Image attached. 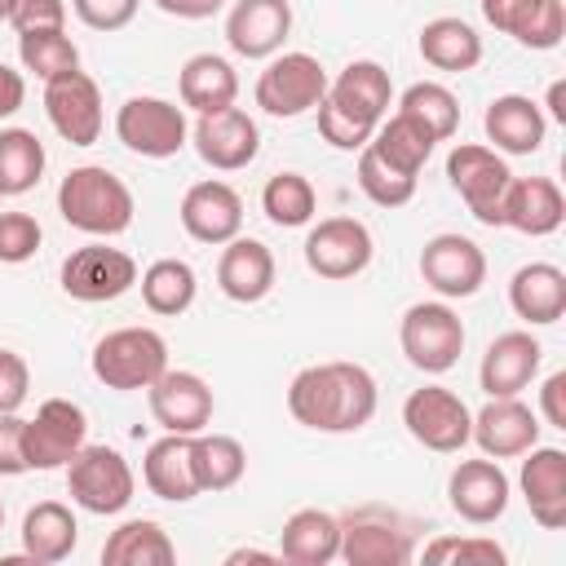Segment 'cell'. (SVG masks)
<instances>
[{
  "mask_svg": "<svg viewBox=\"0 0 566 566\" xmlns=\"http://www.w3.org/2000/svg\"><path fill=\"white\" fill-rule=\"evenodd\" d=\"M287 411L314 433H354L376 416V380L363 363H314L292 376Z\"/></svg>",
  "mask_w": 566,
  "mask_h": 566,
  "instance_id": "obj_1",
  "label": "cell"
},
{
  "mask_svg": "<svg viewBox=\"0 0 566 566\" xmlns=\"http://www.w3.org/2000/svg\"><path fill=\"white\" fill-rule=\"evenodd\" d=\"M57 212L66 226L97 234V239H111V234H124L133 226L137 203H133V190L111 168L80 164L57 186Z\"/></svg>",
  "mask_w": 566,
  "mask_h": 566,
  "instance_id": "obj_2",
  "label": "cell"
},
{
  "mask_svg": "<svg viewBox=\"0 0 566 566\" xmlns=\"http://www.w3.org/2000/svg\"><path fill=\"white\" fill-rule=\"evenodd\" d=\"M168 371V340L155 327H115L93 345V376L106 389H150Z\"/></svg>",
  "mask_w": 566,
  "mask_h": 566,
  "instance_id": "obj_3",
  "label": "cell"
},
{
  "mask_svg": "<svg viewBox=\"0 0 566 566\" xmlns=\"http://www.w3.org/2000/svg\"><path fill=\"white\" fill-rule=\"evenodd\" d=\"M398 345L416 371L442 376L464 354V323L447 301H416L398 323Z\"/></svg>",
  "mask_w": 566,
  "mask_h": 566,
  "instance_id": "obj_4",
  "label": "cell"
},
{
  "mask_svg": "<svg viewBox=\"0 0 566 566\" xmlns=\"http://www.w3.org/2000/svg\"><path fill=\"white\" fill-rule=\"evenodd\" d=\"M66 491L71 500L84 509V513H124L133 491H137V478L128 469V460L115 451V447H80L66 464Z\"/></svg>",
  "mask_w": 566,
  "mask_h": 566,
  "instance_id": "obj_5",
  "label": "cell"
},
{
  "mask_svg": "<svg viewBox=\"0 0 566 566\" xmlns=\"http://www.w3.org/2000/svg\"><path fill=\"white\" fill-rule=\"evenodd\" d=\"M327 71L314 53H274L256 75V106L279 119H296L327 97Z\"/></svg>",
  "mask_w": 566,
  "mask_h": 566,
  "instance_id": "obj_6",
  "label": "cell"
},
{
  "mask_svg": "<svg viewBox=\"0 0 566 566\" xmlns=\"http://www.w3.org/2000/svg\"><path fill=\"white\" fill-rule=\"evenodd\" d=\"M447 177L482 226H504V190H509L513 172L491 146H478V142L451 146Z\"/></svg>",
  "mask_w": 566,
  "mask_h": 566,
  "instance_id": "obj_7",
  "label": "cell"
},
{
  "mask_svg": "<svg viewBox=\"0 0 566 566\" xmlns=\"http://www.w3.org/2000/svg\"><path fill=\"white\" fill-rule=\"evenodd\" d=\"M115 137L142 155V159H172L186 137H190V124L181 115L177 102H164V97H128L119 111H115Z\"/></svg>",
  "mask_w": 566,
  "mask_h": 566,
  "instance_id": "obj_8",
  "label": "cell"
},
{
  "mask_svg": "<svg viewBox=\"0 0 566 566\" xmlns=\"http://www.w3.org/2000/svg\"><path fill=\"white\" fill-rule=\"evenodd\" d=\"M402 424L407 433L438 451V455H455L464 442H469V424H473V411L464 407L460 394L442 389V385H424V389H411L407 402H402Z\"/></svg>",
  "mask_w": 566,
  "mask_h": 566,
  "instance_id": "obj_9",
  "label": "cell"
},
{
  "mask_svg": "<svg viewBox=\"0 0 566 566\" xmlns=\"http://www.w3.org/2000/svg\"><path fill=\"white\" fill-rule=\"evenodd\" d=\"M88 420L71 398H44L31 420H22V451L27 469H62L84 447Z\"/></svg>",
  "mask_w": 566,
  "mask_h": 566,
  "instance_id": "obj_10",
  "label": "cell"
},
{
  "mask_svg": "<svg viewBox=\"0 0 566 566\" xmlns=\"http://www.w3.org/2000/svg\"><path fill=\"white\" fill-rule=\"evenodd\" d=\"M133 283H137V261L119 248H106V243L75 248L62 261V292L71 301H84V305L119 301Z\"/></svg>",
  "mask_w": 566,
  "mask_h": 566,
  "instance_id": "obj_11",
  "label": "cell"
},
{
  "mask_svg": "<svg viewBox=\"0 0 566 566\" xmlns=\"http://www.w3.org/2000/svg\"><path fill=\"white\" fill-rule=\"evenodd\" d=\"M371 230L358 217H327L305 234V265L327 283L363 274L371 265Z\"/></svg>",
  "mask_w": 566,
  "mask_h": 566,
  "instance_id": "obj_12",
  "label": "cell"
},
{
  "mask_svg": "<svg viewBox=\"0 0 566 566\" xmlns=\"http://www.w3.org/2000/svg\"><path fill=\"white\" fill-rule=\"evenodd\" d=\"M416 553V535L398 526L394 513L363 509L340 522V553L349 566H407Z\"/></svg>",
  "mask_w": 566,
  "mask_h": 566,
  "instance_id": "obj_13",
  "label": "cell"
},
{
  "mask_svg": "<svg viewBox=\"0 0 566 566\" xmlns=\"http://www.w3.org/2000/svg\"><path fill=\"white\" fill-rule=\"evenodd\" d=\"M44 115L57 128L62 142L71 146H93L102 137V88L84 71H66L44 84Z\"/></svg>",
  "mask_w": 566,
  "mask_h": 566,
  "instance_id": "obj_14",
  "label": "cell"
},
{
  "mask_svg": "<svg viewBox=\"0 0 566 566\" xmlns=\"http://www.w3.org/2000/svg\"><path fill=\"white\" fill-rule=\"evenodd\" d=\"M420 279L438 296L464 301L486 283V256L469 234H433L420 248Z\"/></svg>",
  "mask_w": 566,
  "mask_h": 566,
  "instance_id": "obj_15",
  "label": "cell"
},
{
  "mask_svg": "<svg viewBox=\"0 0 566 566\" xmlns=\"http://www.w3.org/2000/svg\"><path fill=\"white\" fill-rule=\"evenodd\" d=\"M190 137H195L199 159H203L208 168H217V172H239V168H248V164L256 159V150H261V128H256V119H252L248 111H239V106H221V111L199 115Z\"/></svg>",
  "mask_w": 566,
  "mask_h": 566,
  "instance_id": "obj_16",
  "label": "cell"
},
{
  "mask_svg": "<svg viewBox=\"0 0 566 566\" xmlns=\"http://www.w3.org/2000/svg\"><path fill=\"white\" fill-rule=\"evenodd\" d=\"M447 500H451L455 517H464L469 526H491L509 509V473L491 455L486 460H460L447 478Z\"/></svg>",
  "mask_w": 566,
  "mask_h": 566,
  "instance_id": "obj_17",
  "label": "cell"
},
{
  "mask_svg": "<svg viewBox=\"0 0 566 566\" xmlns=\"http://www.w3.org/2000/svg\"><path fill=\"white\" fill-rule=\"evenodd\" d=\"M181 230L195 239V243H230L239 230H243V199L234 195V186L226 181H195L186 195H181Z\"/></svg>",
  "mask_w": 566,
  "mask_h": 566,
  "instance_id": "obj_18",
  "label": "cell"
},
{
  "mask_svg": "<svg viewBox=\"0 0 566 566\" xmlns=\"http://www.w3.org/2000/svg\"><path fill=\"white\" fill-rule=\"evenodd\" d=\"M150 416L164 433H199L212 420V389L203 376L195 371H164L150 389H146Z\"/></svg>",
  "mask_w": 566,
  "mask_h": 566,
  "instance_id": "obj_19",
  "label": "cell"
},
{
  "mask_svg": "<svg viewBox=\"0 0 566 566\" xmlns=\"http://www.w3.org/2000/svg\"><path fill=\"white\" fill-rule=\"evenodd\" d=\"M469 442H478L491 460H513L539 442V420L522 398H486L469 424Z\"/></svg>",
  "mask_w": 566,
  "mask_h": 566,
  "instance_id": "obj_20",
  "label": "cell"
},
{
  "mask_svg": "<svg viewBox=\"0 0 566 566\" xmlns=\"http://www.w3.org/2000/svg\"><path fill=\"white\" fill-rule=\"evenodd\" d=\"M539 358H544V345L531 332H500L486 345L482 367H478L486 398H517L539 376Z\"/></svg>",
  "mask_w": 566,
  "mask_h": 566,
  "instance_id": "obj_21",
  "label": "cell"
},
{
  "mask_svg": "<svg viewBox=\"0 0 566 566\" xmlns=\"http://www.w3.org/2000/svg\"><path fill=\"white\" fill-rule=\"evenodd\" d=\"M287 35H292L287 0H234L226 18V44L239 57H274Z\"/></svg>",
  "mask_w": 566,
  "mask_h": 566,
  "instance_id": "obj_22",
  "label": "cell"
},
{
  "mask_svg": "<svg viewBox=\"0 0 566 566\" xmlns=\"http://www.w3.org/2000/svg\"><path fill=\"white\" fill-rule=\"evenodd\" d=\"M522 500L531 509V517L544 531H562L566 526V451L562 447H531L522 460Z\"/></svg>",
  "mask_w": 566,
  "mask_h": 566,
  "instance_id": "obj_23",
  "label": "cell"
},
{
  "mask_svg": "<svg viewBox=\"0 0 566 566\" xmlns=\"http://www.w3.org/2000/svg\"><path fill=\"white\" fill-rule=\"evenodd\" d=\"M482 18L526 49H557L566 35L562 0H482Z\"/></svg>",
  "mask_w": 566,
  "mask_h": 566,
  "instance_id": "obj_24",
  "label": "cell"
},
{
  "mask_svg": "<svg viewBox=\"0 0 566 566\" xmlns=\"http://www.w3.org/2000/svg\"><path fill=\"white\" fill-rule=\"evenodd\" d=\"M217 287L239 301V305H256L261 296H270L274 287V252L261 239L234 234L230 243H221V261H217Z\"/></svg>",
  "mask_w": 566,
  "mask_h": 566,
  "instance_id": "obj_25",
  "label": "cell"
},
{
  "mask_svg": "<svg viewBox=\"0 0 566 566\" xmlns=\"http://www.w3.org/2000/svg\"><path fill=\"white\" fill-rule=\"evenodd\" d=\"M482 128H486V142H495V150L535 155L544 146L548 119H544L539 102H531L522 93H504V97H491V106L482 115Z\"/></svg>",
  "mask_w": 566,
  "mask_h": 566,
  "instance_id": "obj_26",
  "label": "cell"
},
{
  "mask_svg": "<svg viewBox=\"0 0 566 566\" xmlns=\"http://www.w3.org/2000/svg\"><path fill=\"white\" fill-rule=\"evenodd\" d=\"M566 221V199L553 177H513L504 190V226L544 239Z\"/></svg>",
  "mask_w": 566,
  "mask_h": 566,
  "instance_id": "obj_27",
  "label": "cell"
},
{
  "mask_svg": "<svg viewBox=\"0 0 566 566\" xmlns=\"http://www.w3.org/2000/svg\"><path fill=\"white\" fill-rule=\"evenodd\" d=\"M327 97H332L345 115H354L358 124L376 128V124L385 119L389 102H394V84H389V71H385L380 62L358 57V62H349V66L327 84Z\"/></svg>",
  "mask_w": 566,
  "mask_h": 566,
  "instance_id": "obj_28",
  "label": "cell"
},
{
  "mask_svg": "<svg viewBox=\"0 0 566 566\" xmlns=\"http://www.w3.org/2000/svg\"><path fill=\"white\" fill-rule=\"evenodd\" d=\"M142 482L150 495H159L168 504L195 500L199 482H195V464H190V433H164L159 442H150L146 460H142Z\"/></svg>",
  "mask_w": 566,
  "mask_h": 566,
  "instance_id": "obj_29",
  "label": "cell"
},
{
  "mask_svg": "<svg viewBox=\"0 0 566 566\" xmlns=\"http://www.w3.org/2000/svg\"><path fill=\"white\" fill-rule=\"evenodd\" d=\"M509 305L517 318L544 327L566 314V274L553 261H531L509 279Z\"/></svg>",
  "mask_w": 566,
  "mask_h": 566,
  "instance_id": "obj_30",
  "label": "cell"
},
{
  "mask_svg": "<svg viewBox=\"0 0 566 566\" xmlns=\"http://www.w3.org/2000/svg\"><path fill=\"white\" fill-rule=\"evenodd\" d=\"M80 544V526H75V513L57 500H40L35 509H27L22 517V557L40 562V566H53V562H66Z\"/></svg>",
  "mask_w": 566,
  "mask_h": 566,
  "instance_id": "obj_31",
  "label": "cell"
},
{
  "mask_svg": "<svg viewBox=\"0 0 566 566\" xmlns=\"http://www.w3.org/2000/svg\"><path fill=\"white\" fill-rule=\"evenodd\" d=\"M340 553V522L323 509H296L279 531V557L292 566H327Z\"/></svg>",
  "mask_w": 566,
  "mask_h": 566,
  "instance_id": "obj_32",
  "label": "cell"
},
{
  "mask_svg": "<svg viewBox=\"0 0 566 566\" xmlns=\"http://www.w3.org/2000/svg\"><path fill=\"white\" fill-rule=\"evenodd\" d=\"M177 93H181V106H190L195 115H208V111H221V106H234L239 97V75L226 57L217 53H195L186 57L181 75H177Z\"/></svg>",
  "mask_w": 566,
  "mask_h": 566,
  "instance_id": "obj_33",
  "label": "cell"
},
{
  "mask_svg": "<svg viewBox=\"0 0 566 566\" xmlns=\"http://www.w3.org/2000/svg\"><path fill=\"white\" fill-rule=\"evenodd\" d=\"M102 562L106 566H172L177 548L168 539V531L150 517H128L119 522L106 544H102Z\"/></svg>",
  "mask_w": 566,
  "mask_h": 566,
  "instance_id": "obj_34",
  "label": "cell"
},
{
  "mask_svg": "<svg viewBox=\"0 0 566 566\" xmlns=\"http://www.w3.org/2000/svg\"><path fill=\"white\" fill-rule=\"evenodd\" d=\"M420 57L438 71H473L482 62V35L464 18H433L420 27Z\"/></svg>",
  "mask_w": 566,
  "mask_h": 566,
  "instance_id": "obj_35",
  "label": "cell"
},
{
  "mask_svg": "<svg viewBox=\"0 0 566 566\" xmlns=\"http://www.w3.org/2000/svg\"><path fill=\"white\" fill-rule=\"evenodd\" d=\"M190 464H195L199 491H230L248 469V451L230 433H203L199 429V433H190Z\"/></svg>",
  "mask_w": 566,
  "mask_h": 566,
  "instance_id": "obj_36",
  "label": "cell"
},
{
  "mask_svg": "<svg viewBox=\"0 0 566 566\" xmlns=\"http://www.w3.org/2000/svg\"><path fill=\"white\" fill-rule=\"evenodd\" d=\"M195 292H199L195 270L186 261H177V256H159L155 265L142 270V301H146L150 314L177 318V314H186L195 305Z\"/></svg>",
  "mask_w": 566,
  "mask_h": 566,
  "instance_id": "obj_37",
  "label": "cell"
},
{
  "mask_svg": "<svg viewBox=\"0 0 566 566\" xmlns=\"http://www.w3.org/2000/svg\"><path fill=\"white\" fill-rule=\"evenodd\" d=\"M385 164H394L398 172H411V177H420V168H424V159L433 155V137L416 124V119H407L402 111L398 115H389V119H380L376 124V133H371V142H367Z\"/></svg>",
  "mask_w": 566,
  "mask_h": 566,
  "instance_id": "obj_38",
  "label": "cell"
},
{
  "mask_svg": "<svg viewBox=\"0 0 566 566\" xmlns=\"http://www.w3.org/2000/svg\"><path fill=\"white\" fill-rule=\"evenodd\" d=\"M44 177V146L31 128H0V195H27Z\"/></svg>",
  "mask_w": 566,
  "mask_h": 566,
  "instance_id": "obj_39",
  "label": "cell"
},
{
  "mask_svg": "<svg viewBox=\"0 0 566 566\" xmlns=\"http://www.w3.org/2000/svg\"><path fill=\"white\" fill-rule=\"evenodd\" d=\"M398 111H402L407 119H416L433 142H447V137L460 128V102H455V93H451L447 84H438V80L411 84V88L398 97Z\"/></svg>",
  "mask_w": 566,
  "mask_h": 566,
  "instance_id": "obj_40",
  "label": "cell"
},
{
  "mask_svg": "<svg viewBox=\"0 0 566 566\" xmlns=\"http://www.w3.org/2000/svg\"><path fill=\"white\" fill-rule=\"evenodd\" d=\"M314 208H318V195H314L310 177H301V172H274L261 190V212L283 230L305 226L314 217Z\"/></svg>",
  "mask_w": 566,
  "mask_h": 566,
  "instance_id": "obj_41",
  "label": "cell"
},
{
  "mask_svg": "<svg viewBox=\"0 0 566 566\" xmlns=\"http://www.w3.org/2000/svg\"><path fill=\"white\" fill-rule=\"evenodd\" d=\"M18 57L44 84L66 75V71H80V49L71 44L66 31H27V35H18Z\"/></svg>",
  "mask_w": 566,
  "mask_h": 566,
  "instance_id": "obj_42",
  "label": "cell"
},
{
  "mask_svg": "<svg viewBox=\"0 0 566 566\" xmlns=\"http://www.w3.org/2000/svg\"><path fill=\"white\" fill-rule=\"evenodd\" d=\"M358 190L376 203V208H402L411 203L416 195V177L411 172H398L394 164H385L371 146L358 150Z\"/></svg>",
  "mask_w": 566,
  "mask_h": 566,
  "instance_id": "obj_43",
  "label": "cell"
},
{
  "mask_svg": "<svg viewBox=\"0 0 566 566\" xmlns=\"http://www.w3.org/2000/svg\"><path fill=\"white\" fill-rule=\"evenodd\" d=\"M424 562H469V566H504L509 553L486 535H442L424 544Z\"/></svg>",
  "mask_w": 566,
  "mask_h": 566,
  "instance_id": "obj_44",
  "label": "cell"
},
{
  "mask_svg": "<svg viewBox=\"0 0 566 566\" xmlns=\"http://www.w3.org/2000/svg\"><path fill=\"white\" fill-rule=\"evenodd\" d=\"M40 221L31 212H0V261L4 265H22L40 252Z\"/></svg>",
  "mask_w": 566,
  "mask_h": 566,
  "instance_id": "obj_45",
  "label": "cell"
},
{
  "mask_svg": "<svg viewBox=\"0 0 566 566\" xmlns=\"http://www.w3.org/2000/svg\"><path fill=\"white\" fill-rule=\"evenodd\" d=\"M314 111H318V133H323V142L336 146V150H363V146L371 142V133H376V128L358 124L354 115H345L332 97H323Z\"/></svg>",
  "mask_w": 566,
  "mask_h": 566,
  "instance_id": "obj_46",
  "label": "cell"
},
{
  "mask_svg": "<svg viewBox=\"0 0 566 566\" xmlns=\"http://www.w3.org/2000/svg\"><path fill=\"white\" fill-rule=\"evenodd\" d=\"M137 4L142 0H71L75 18L84 27H93V31H119V27H128L137 18Z\"/></svg>",
  "mask_w": 566,
  "mask_h": 566,
  "instance_id": "obj_47",
  "label": "cell"
},
{
  "mask_svg": "<svg viewBox=\"0 0 566 566\" xmlns=\"http://www.w3.org/2000/svg\"><path fill=\"white\" fill-rule=\"evenodd\" d=\"M9 22H13L18 35H27V31H62L66 27V0H18Z\"/></svg>",
  "mask_w": 566,
  "mask_h": 566,
  "instance_id": "obj_48",
  "label": "cell"
},
{
  "mask_svg": "<svg viewBox=\"0 0 566 566\" xmlns=\"http://www.w3.org/2000/svg\"><path fill=\"white\" fill-rule=\"evenodd\" d=\"M27 389H31V367L22 354L13 349H0V416L4 411H18L27 402Z\"/></svg>",
  "mask_w": 566,
  "mask_h": 566,
  "instance_id": "obj_49",
  "label": "cell"
},
{
  "mask_svg": "<svg viewBox=\"0 0 566 566\" xmlns=\"http://www.w3.org/2000/svg\"><path fill=\"white\" fill-rule=\"evenodd\" d=\"M27 473V451H22V416L4 411L0 416V478Z\"/></svg>",
  "mask_w": 566,
  "mask_h": 566,
  "instance_id": "obj_50",
  "label": "cell"
},
{
  "mask_svg": "<svg viewBox=\"0 0 566 566\" xmlns=\"http://www.w3.org/2000/svg\"><path fill=\"white\" fill-rule=\"evenodd\" d=\"M539 411L553 429H566V371H553L539 385Z\"/></svg>",
  "mask_w": 566,
  "mask_h": 566,
  "instance_id": "obj_51",
  "label": "cell"
},
{
  "mask_svg": "<svg viewBox=\"0 0 566 566\" xmlns=\"http://www.w3.org/2000/svg\"><path fill=\"white\" fill-rule=\"evenodd\" d=\"M22 102H27V80H22V71H13L9 62H0V119L18 115Z\"/></svg>",
  "mask_w": 566,
  "mask_h": 566,
  "instance_id": "obj_52",
  "label": "cell"
},
{
  "mask_svg": "<svg viewBox=\"0 0 566 566\" xmlns=\"http://www.w3.org/2000/svg\"><path fill=\"white\" fill-rule=\"evenodd\" d=\"M168 18H181V22H203V18H212V13H221V4L226 0H155Z\"/></svg>",
  "mask_w": 566,
  "mask_h": 566,
  "instance_id": "obj_53",
  "label": "cell"
},
{
  "mask_svg": "<svg viewBox=\"0 0 566 566\" xmlns=\"http://www.w3.org/2000/svg\"><path fill=\"white\" fill-rule=\"evenodd\" d=\"M243 562H283V557L265 553V548H234V553H226V566H243Z\"/></svg>",
  "mask_w": 566,
  "mask_h": 566,
  "instance_id": "obj_54",
  "label": "cell"
},
{
  "mask_svg": "<svg viewBox=\"0 0 566 566\" xmlns=\"http://www.w3.org/2000/svg\"><path fill=\"white\" fill-rule=\"evenodd\" d=\"M548 111H553V119H566V84L562 80H553V88H548Z\"/></svg>",
  "mask_w": 566,
  "mask_h": 566,
  "instance_id": "obj_55",
  "label": "cell"
},
{
  "mask_svg": "<svg viewBox=\"0 0 566 566\" xmlns=\"http://www.w3.org/2000/svg\"><path fill=\"white\" fill-rule=\"evenodd\" d=\"M13 4H18V0H0V22H9V13H13Z\"/></svg>",
  "mask_w": 566,
  "mask_h": 566,
  "instance_id": "obj_56",
  "label": "cell"
},
{
  "mask_svg": "<svg viewBox=\"0 0 566 566\" xmlns=\"http://www.w3.org/2000/svg\"><path fill=\"white\" fill-rule=\"evenodd\" d=\"M0 526H4V500H0Z\"/></svg>",
  "mask_w": 566,
  "mask_h": 566,
  "instance_id": "obj_57",
  "label": "cell"
},
{
  "mask_svg": "<svg viewBox=\"0 0 566 566\" xmlns=\"http://www.w3.org/2000/svg\"><path fill=\"white\" fill-rule=\"evenodd\" d=\"M0 199H4V195H0Z\"/></svg>",
  "mask_w": 566,
  "mask_h": 566,
  "instance_id": "obj_58",
  "label": "cell"
}]
</instances>
